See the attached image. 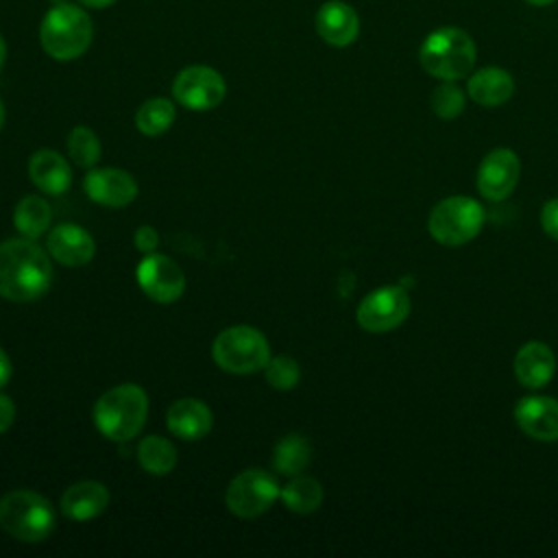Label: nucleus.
Returning a JSON list of instances; mask_svg holds the SVG:
<instances>
[{"label":"nucleus","instance_id":"obj_12","mask_svg":"<svg viewBox=\"0 0 558 558\" xmlns=\"http://www.w3.org/2000/svg\"><path fill=\"white\" fill-rule=\"evenodd\" d=\"M137 283L157 303H172L183 294L185 275L166 255L148 253L137 266Z\"/></svg>","mask_w":558,"mask_h":558},{"label":"nucleus","instance_id":"obj_22","mask_svg":"<svg viewBox=\"0 0 558 558\" xmlns=\"http://www.w3.org/2000/svg\"><path fill=\"white\" fill-rule=\"evenodd\" d=\"M310 458H312L310 440L301 434H288L277 442L272 453V464H275V471H279L281 475L294 477L310 464Z\"/></svg>","mask_w":558,"mask_h":558},{"label":"nucleus","instance_id":"obj_2","mask_svg":"<svg viewBox=\"0 0 558 558\" xmlns=\"http://www.w3.org/2000/svg\"><path fill=\"white\" fill-rule=\"evenodd\" d=\"M475 41L460 26H440L432 31L418 48L421 68L438 81L466 78L475 65Z\"/></svg>","mask_w":558,"mask_h":558},{"label":"nucleus","instance_id":"obj_37","mask_svg":"<svg viewBox=\"0 0 558 558\" xmlns=\"http://www.w3.org/2000/svg\"><path fill=\"white\" fill-rule=\"evenodd\" d=\"M2 124H4V105L0 100V129H2Z\"/></svg>","mask_w":558,"mask_h":558},{"label":"nucleus","instance_id":"obj_34","mask_svg":"<svg viewBox=\"0 0 558 558\" xmlns=\"http://www.w3.org/2000/svg\"><path fill=\"white\" fill-rule=\"evenodd\" d=\"M78 2L85 4V7H89V9H105V7L113 4L116 0H78Z\"/></svg>","mask_w":558,"mask_h":558},{"label":"nucleus","instance_id":"obj_10","mask_svg":"<svg viewBox=\"0 0 558 558\" xmlns=\"http://www.w3.org/2000/svg\"><path fill=\"white\" fill-rule=\"evenodd\" d=\"M227 92L225 78L207 65H190L181 70L172 83L174 98L194 111H207L222 102Z\"/></svg>","mask_w":558,"mask_h":558},{"label":"nucleus","instance_id":"obj_16","mask_svg":"<svg viewBox=\"0 0 558 558\" xmlns=\"http://www.w3.org/2000/svg\"><path fill=\"white\" fill-rule=\"evenodd\" d=\"M556 373V355L549 344L541 340H530L519 347L514 355L517 381L530 390H538L551 381Z\"/></svg>","mask_w":558,"mask_h":558},{"label":"nucleus","instance_id":"obj_35","mask_svg":"<svg viewBox=\"0 0 558 558\" xmlns=\"http://www.w3.org/2000/svg\"><path fill=\"white\" fill-rule=\"evenodd\" d=\"M4 61H7V44H4V37L0 35V70H2Z\"/></svg>","mask_w":558,"mask_h":558},{"label":"nucleus","instance_id":"obj_4","mask_svg":"<svg viewBox=\"0 0 558 558\" xmlns=\"http://www.w3.org/2000/svg\"><path fill=\"white\" fill-rule=\"evenodd\" d=\"M94 37L92 17L76 4H54L41 20L39 41L46 54L57 61L81 57Z\"/></svg>","mask_w":558,"mask_h":558},{"label":"nucleus","instance_id":"obj_30","mask_svg":"<svg viewBox=\"0 0 558 558\" xmlns=\"http://www.w3.org/2000/svg\"><path fill=\"white\" fill-rule=\"evenodd\" d=\"M541 227H543V231L549 238L558 240V198H551V201H547L543 205V209H541Z\"/></svg>","mask_w":558,"mask_h":558},{"label":"nucleus","instance_id":"obj_18","mask_svg":"<svg viewBox=\"0 0 558 558\" xmlns=\"http://www.w3.org/2000/svg\"><path fill=\"white\" fill-rule=\"evenodd\" d=\"M466 94L482 107H499L514 94V78L508 70L486 65L466 76Z\"/></svg>","mask_w":558,"mask_h":558},{"label":"nucleus","instance_id":"obj_29","mask_svg":"<svg viewBox=\"0 0 558 558\" xmlns=\"http://www.w3.org/2000/svg\"><path fill=\"white\" fill-rule=\"evenodd\" d=\"M264 375H266V381L277 388V390H290L299 384V377H301V368L299 364L288 357V355H277V357H270L264 366Z\"/></svg>","mask_w":558,"mask_h":558},{"label":"nucleus","instance_id":"obj_11","mask_svg":"<svg viewBox=\"0 0 558 558\" xmlns=\"http://www.w3.org/2000/svg\"><path fill=\"white\" fill-rule=\"evenodd\" d=\"M521 177V161L510 148H493L477 168V190L484 198L497 203L508 198Z\"/></svg>","mask_w":558,"mask_h":558},{"label":"nucleus","instance_id":"obj_36","mask_svg":"<svg viewBox=\"0 0 558 558\" xmlns=\"http://www.w3.org/2000/svg\"><path fill=\"white\" fill-rule=\"evenodd\" d=\"M527 4H532V7H549V4H554L556 0H525Z\"/></svg>","mask_w":558,"mask_h":558},{"label":"nucleus","instance_id":"obj_19","mask_svg":"<svg viewBox=\"0 0 558 558\" xmlns=\"http://www.w3.org/2000/svg\"><path fill=\"white\" fill-rule=\"evenodd\" d=\"M109 504V490L105 484L85 480L76 482L61 495V512L72 521H87L98 517Z\"/></svg>","mask_w":558,"mask_h":558},{"label":"nucleus","instance_id":"obj_20","mask_svg":"<svg viewBox=\"0 0 558 558\" xmlns=\"http://www.w3.org/2000/svg\"><path fill=\"white\" fill-rule=\"evenodd\" d=\"M168 429L183 440H198L211 429V410L198 399H179L168 408Z\"/></svg>","mask_w":558,"mask_h":558},{"label":"nucleus","instance_id":"obj_26","mask_svg":"<svg viewBox=\"0 0 558 558\" xmlns=\"http://www.w3.org/2000/svg\"><path fill=\"white\" fill-rule=\"evenodd\" d=\"M174 105L168 98H150L142 102V107L135 113V124L144 135H161L166 133L174 122Z\"/></svg>","mask_w":558,"mask_h":558},{"label":"nucleus","instance_id":"obj_1","mask_svg":"<svg viewBox=\"0 0 558 558\" xmlns=\"http://www.w3.org/2000/svg\"><path fill=\"white\" fill-rule=\"evenodd\" d=\"M52 281L48 253L31 238L0 242V296L17 303L44 296Z\"/></svg>","mask_w":558,"mask_h":558},{"label":"nucleus","instance_id":"obj_8","mask_svg":"<svg viewBox=\"0 0 558 558\" xmlns=\"http://www.w3.org/2000/svg\"><path fill=\"white\" fill-rule=\"evenodd\" d=\"M281 495L277 480L264 469H246L227 486V508L242 519H253L266 512Z\"/></svg>","mask_w":558,"mask_h":558},{"label":"nucleus","instance_id":"obj_32","mask_svg":"<svg viewBox=\"0 0 558 558\" xmlns=\"http://www.w3.org/2000/svg\"><path fill=\"white\" fill-rule=\"evenodd\" d=\"M15 418V408H13V401L0 392V434L7 432L11 427Z\"/></svg>","mask_w":558,"mask_h":558},{"label":"nucleus","instance_id":"obj_3","mask_svg":"<svg viewBox=\"0 0 558 558\" xmlns=\"http://www.w3.org/2000/svg\"><path fill=\"white\" fill-rule=\"evenodd\" d=\"M148 414V397L135 384H122L107 390L94 405V423L100 434L116 442L137 436Z\"/></svg>","mask_w":558,"mask_h":558},{"label":"nucleus","instance_id":"obj_23","mask_svg":"<svg viewBox=\"0 0 558 558\" xmlns=\"http://www.w3.org/2000/svg\"><path fill=\"white\" fill-rule=\"evenodd\" d=\"M50 218H52L50 205L41 196L22 198L13 211L15 229L31 240L39 238L50 227Z\"/></svg>","mask_w":558,"mask_h":558},{"label":"nucleus","instance_id":"obj_14","mask_svg":"<svg viewBox=\"0 0 558 558\" xmlns=\"http://www.w3.org/2000/svg\"><path fill=\"white\" fill-rule=\"evenodd\" d=\"M316 33L333 48L351 46L360 35V17L355 9L342 0H329L316 11Z\"/></svg>","mask_w":558,"mask_h":558},{"label":"nucleus","instance_id":"obj_7","mask_svg":"<svg viewBox=\"0 0 558 558\" xmlns=\"http://www.w3.org/2000/svg\"><path fill=\"white\" fill-rule=\"evenodd\" d=\"M214 362L235 375L255 373L270 360V347L264 333L248 325H235L220 331L211 344Z\"/></svg>","mask_w":558,"mask_h":558},{"label":"nucleus","instance_id":"obj_21","mask_svg":"<svg viewBox=\"0 0 558 558\" xmlns=\"http://www.w3.org/2000/svg\"><path fill=\"white\" fill-rule=\"evenodd\" d=\"M28 174H31V181L46 194H63L68 192L70 183H72V170L68 166V161L50 150V148H44V150H37L31 161H28Z\"/></svg>","mask_w":558,"mask_h":558},{"label":"nucleus","instance_id":"obj_25","mask_svg":"<svg viewBox=\"0 0 558 558\" xmlns=\"http://www.w3.org/2000/svg\"><path fill=\"white\" fill-rule=\"evenodd\" d=\"M137 458L144 471L153 475H168L177 464V449L161 436H146L137 447Z\"/></svg>","mask_w":558,"mask_h":558},{"label":"nucleus","instance_id":"obj_31","mask_svg":"<svg viewBox=\"0 0 558 558\" xmlns=\"http://www.w3.org/2000/svg\"><path fill=\"white\" fill-rule=\"evenodd\" d=\"M135 246L144 253V255H148V253H155V248H157V244H159V235H157V231L153 229V227H148V225H144V227H140L137 231H135Z\"/></svg>","mask_w":558,"mask_h":558},{"label":"nucleus","instance_id":"obj_9","mask_svg":"<svg viewBox=\"0 0 558 558\" xmlns=\"http://www.w3.org/2000/svg\"><path fill=\"white\" fill-rule=\"evenodd\" d=\"M410 314V296L403 283L373 290L357 305L355 318L364 331L386 333L397 329Z\"/></svg>","mask_w":558,"mask_h":558},{"label":"nucleus","instance_id":"obj_24","mask_svg":"<svg viewBox=\"0 0 558 558\" xmlns=\"http://www.w3.org/2000/svg\"><path fill=\"white\" fill-rule=\"evenodd\" d=\"M279 497L283 499L288 510L296 514H310L323 504V486L314 477L294 475L292 482L281 488Z\"/></svg>","mask_w":558,"mask_h":558},{"label":"nucleus","instance_id":"obj_15","mask_svg":"<svg viewBox=\"0 0 558 558\" xmlns=\"http://www.w3.org/2000/svg\"><path fill=\"white\" fill-rule=\"evenodd\" d=\"M83 187L92 201L107 207H124L137 196L135 179L118 168L89 170Z\"/></svg>","mask_w":558,"mask_h":558},{"label":"nucleus","instance_id":"obj_5","mask_svg":"<svg viewBox=\"0 0 558 558\" xmlns=\"http://www.w3.org/2000/svg\"><path fill=\"white\" fill-rule=\"evenodd\" d=\"M52 504L35 490H11L0 499V525L22 543H39L54 530Z\"/></svg>","mask_w":558,"mask_h":558},{"label":"nucleus","instance_id":"obj_27","mask_svg":"<svg viewBox=\"0 0 558 558\" xmlns=\"http://www.w3.org/2000/svg\"><path fill=\"white\" fill-rule=\"evenodd\" d=\"M432 111L442 120H456L466 107V94L456 81H440V85L429 96Z\"/></svg>","mask_w":558,"mask_h":558},{"label":"nucleus","instance_id":"obj_33","mask_svg":"<svg viewBox=\"0 0 558 558\" xmlns=\"http://www.w3.org/2000/svg\"><path fill=\"white\" fill-rule=\"evenodd\" d=\"M9 377H11V360H9V355L0 349V388L9 381Z\"/></svg>","mask_w":558,"mask_h":558},{"label":"nucleus","instance_id":"obj_6","mask_svg":"<svg viewBox=\"0 0 558 558\" xmlns=\"http://www.w3.org/2000/svg\"><path fill=\"white\" fill-rule=\"evenodd\" d=\"M486 211L471 196H447L434 205L427 218L429 235L442 246H462L484 227Z\"/></svg>","mask_w":558,"mask_h":558},{"label":"nucleus","instance_id":"obj_17","mask_svg":"<svg viewBox=\"0 0 558 558\" xmlns=\"http://www.w3.org/2000/svg\"><path fill=\"white\" fill-rule=\"evenodd\" d=\"M46 248L52 259L63 266H85L96 253L94 238L85 229L70 222L59 225L48 233Z\"/></svg>","mask_w":558,"mask_h":558},{"label":"nucleus","instance_id":"obj_13","mask_svg":"<svg viewBox=\"0 0 558 558\" xmlns=\"http://www.w3.org/2000/svg\"><path fill=\"white\" fill-rule=\"evenodd\" d=\"M514 421L523 434L541 442L558 440V401L545 395L519 399L514 405Z\"/></svg>","mask_w":558,"mask_h":558},{"label":"nucleus","instance_id":"obj_28","mask_svg":"<svg viewBox=\"0 0 558 558\" xmlns=\"http://www.w3.org/2000/svg\"><path fill=\"white\" fill-rule=\"evenodd\" d=\"M68 153L81 168H92L100 159L98 135L87 126H74L68 135Z\"/></svg>","mask_w":558,"mask_h":558}]
</instances>
